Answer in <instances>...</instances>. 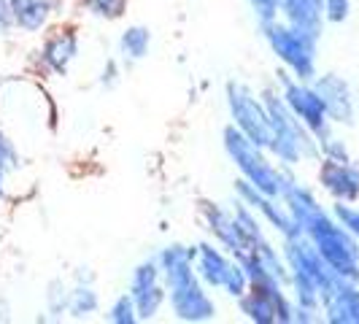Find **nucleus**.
Instances as JSON below:
<instances>
[{
	"instance_id": "nucleus-11",
	"label": "nucleus",
	"mask_w": 359,
	"mask_h": 324,
	"mask_svg": "<svg viewBox=\"0 0 359 324\" xmlns=\"http://www.w3.org/2000/svg\"><path fill=\"white\" fill-rule=\"evenodd\" d=\"M287 100H289V106L294 108V114H300V116H303L311 127L322 125V114H324L322 97H316L313 92L303 90V87L289 84V87H287Z\"/></svg>"
},
{
	"instance_id": "nucleus-10",
	"label": "nucleus",
	"mask_w": 359,
	"mask_h": 324,
	"mask_svg": "<svg viewBox=\"0 0 359 324\" xmlns=\"http://www.w3.org/2000/svg\"><path fill=\"white\" fill-rule=\"evenodd\" d=\"M238 189H241V195L249 200V203H252V205L257 208V211H259V214L268 216V219L273 222V224H276V227H281V230H284L287 235L297 233V224H294V222H292V219H289V216L284 214V211H281V208H278L273 200H270V195L259 192V189H257L254 184H249V181H241V187H238Z\"/></svg>"
},
{
	"instance_id": "nucleus-15",
	"label": "nucleus",
	"mask_w": 359,
	"mask_h": 324,
	"mask_svg": "<svg viewBox=\"0 0 359 324\" xmlns=\"http://www.w3.org/2000/svg\"><path fill=\"white\" fill-rule=\"evenodd\" d=\"M84 6L90 8L92 14H97V17L116 19L125 14L127 0H84Z\"/></svg>"
},
{
	"instance_id": "nucleus-16",
	"label": "nucleus",
	"mask_w": 359,
	"mask_h": 324,
	"mask_svg": "<svg viewBox=\"0 0 359 324\" xmlns=\"http://www.w3.org/2000/svg\"><path fill=\"white\" fill-rule=\"evenodd\" d=\"M17 168V149L14 144L0 135V198H3V184H6V173Z\"/></svg>"
},
{
	"instance_id": "nucleus-8",
	"label": "nucleus",
	"mask_w": 359,
	"mask_h": 324,
	"mask_svg": "<svg viewBox=\"0 0 359 324\" xmlns=\"http://www.w3.org/2000/svg\"><path fill=\"white\" fill-rule=\"evenodd\" d=\"M192 262H195L198 276L208 287H222V289H224V284H227V278H230V273L235 268V262H230L219 249L208 246V243L192 249Z\"/></svg>"
},
{
	"instance_id": "nucleus-14",
	"label": "nucleus",
	"mask_w": 359,
	"mask_h": 324,
	"mask_svg": "<svg viewBox=\"0 0 359 324\" xmlns=\"http://www.w3.org/2000/svg\"><path fill=\"white\" fill-rule=\"evenodd\" d=\"M97 308V297L90 287H79L76 292H71V311L76 316H87Z\"/></svg>"
},
{
	"instance_id": "nucleus-3",
	"label": "nucleus",
	"mask_w": 359,
	"mask_h": 324,
	"mask_svg": "<svg viewBox=\"0 0 359 324\" xmlns=\"http://www.w3.org/2000/svg\"><path fill=\"white\" fill-rule=\"evenodd\" d=\"M227 100H230V111L238 130L249 135L257 146H273V122H270L268 108L241 84L227 87Z\"/></svg>"
},
{
	"instance_id": "nucleus-18",
	"label": "nucleus",
	"mask_w": 359,
	"mask_h": 324,
	"mask_svg": "<svg viewBox=\"0 0 359 324\" xmlns=\"http://www.w3.org/2000/svg\"><path fill=\"white\" fill-rule=\"evenodd\" d=\"M14 19V0H0V30H6Z\"/></svg>"
},
{
	"instance_id": "nucleus-7",
	"label": "nucleus",
	"mask_w": 359,
	"mask_h": 324,
	"mask_svg": "<svg viewBox=\"0 0 359 324\" xmlns=\"http://www.w3.org/2000/svg\"><path fill=\"white\" fill-rule=\"evenodd\" d=\"M270 43H273V49L276 54L292 65L294 71L300 73V76H308L311 73V49H308L306 38L300 36L297 30H289V27H270Z\"/></svg>"
},
{
	"instance_id": "nucleus-5",
	"label": "nucleus",
	"mask_w": 359,
	"mask_h": 324,
	"mask_svg": "<svg viewBox=\"0 0 359 324\" xmlns=\"http://www.w3.org/2000/svg\"><path fill=\"white\" fill-rule=\"evenodd\" d=\"M130 297L135 300L138 316L141 319H151L160 311L165 292L160 284V268L154 262H144L133 273V284H130Z\"/></svg>"
},
{
	"instance_id": "nucleus-4",
	"label": "nucleus",
	"mask_w": 359,
	"mask_h": 324,
	"mask_svg": "<svg viewBox=\"0 0 359 324\" xmlns=\"http://www.w3.org/2000/svg\"><path fill=\"white\" fill-rule=\"evenodd\" d=\"M252 292L243 295L241 308L252 322H287L289 306L284 303V295L278 289V281H262V284H249Z\"/></svg>"
},
{
	"instance_id": "nucleus-19",
	"label": "nucleus",
	"mask_w": 359,
	"mask_h": 324,
	"mask_svg": "<svg viewBox=\"0 0 359 324\" xmlns=\"http://www.w3.org/2000/svg\"><path fill=\"white\" fill-rule=\"evenodd\" d=\"M254 3V8L259 11V17L265 19H273V14H276V0H252Z\"/></svg>"
},
{
	"instance_id": "nucleus-13",
	"label": "nucleus",
	"mask_w": 359,
	"mask_h": 324,
	"mask_svg": "<svg viewBox=\"0 0 359 324\" xmlns=\"http://www.w3.org/2000/svg\"><path fill=\"white\" fill-rule=\"evenodd\" d=\"M149 41H151V36L146 27H130L122 36V54L130 60H141L149 52Z\"/></svg>"
},
{
	"instance_id": "nucleus-20",
	"label": "nucleus",
	"mask_w": 359,
	"mask_h": 324,
	"mask_svg": "<svg viewBox=\"0 0 359 324\" xmlns=\"http://www.w3.org/2000/svg\"><path fill=\"white\" fill-rule=\"evenodd\" d=\"M341 216H343V219H346V222H348V224H351V227H354V230L359 233V214H351V211H341Z\"/></svg>"
},
{
	"instance_id": "nucleus-2",
	"label": "nucleus",
	"mask_w": 359,
	"mask_h": 324,
	"mask_svg": "<svg viewBox=\"0 0 359 324\" xmlns=\"http://www.w3.org/2000/svg\"><path fill=\"white\" fill-rule=\"evenodd\" d=\"M224 146H227V151H230V157L235 160V165L241 168V173L246 176V181L254 184L259 192H265L270 198H276L278 192H284V184H281L278 170L265 160L262 146L254 144L249 135H243L235 127H227L224 130Z\"/></svg>"
},
{
	"instance_id": "nucleus-12",
	"label": "nucleus",
	"mask_w": 359,
	"mask_h": 324,
	"mask_svg": "<svg viewBox=\"0 0 359 324\" xmlns=\"http://www.w3.org/2000/svg\"><path fill=\"white\" fill-rule=\"evenodd\" d=\"M52 14V0H14V19L25 30H41Z\"/></svg>"
},
{
	"instance_id": "nucleus-6",
	"label": "nucleus",
	"mask_w": 359,
	"mask_h": 324,
	"mask_svg": "<svg viewBox=\"0 0 359 324\" xmlns=\"http://www.w3.org/2000/svg\"><path fill=\"white\" fill-rule=\"evenodd\" d=\"M205 219H208V227H211V233L219 238V243H224L230 252L241 259V257H246V254L252 252V241L246 238L243 233V227H241V222H238V216L230 214V211H224V208H219V205H205Z\"/></svg>"
},
{
	"instance_id": "nucleus-1",
	"label": "nucleus",
	"mask_w": 359,
	"mask_h": 324,
	"mask_svg": "<svg viewBox=\"0 0 359 324\" xmlns=\"http://www.w3.org/2000/svg\"><path fill=\"white\" fill-rule=\"evenodd\" d=\"M160 262L165 281H168V292H170V306L176 311V316L184 319V322L214 319L216 306L200 287L198 270H195V262H192V252L181 249V246H170V249L162 252Z\"/></svg>"
},
{
	"instance_id": "nucleus-9",
	"label": "nucleus",
	"mask_w": 359,
	"mask_h": 324,
	"mask_svg": "<svg viewBox=\"0 0 359 324\" xmlns=\"http://www.w3.org/2000/svg\"><path fill=\"white\" fill-rule=\"evenodd\" d=\"M79 52V38L73 30H60V33H54L46 43H43V62L52 68L54 73H65L68 71V65L73 62V57Z\"/></svg>"
},
{
	"instance_id": "nucleus-17",
	"label": "nucleus",
	"mask_w": 359,
	"mask_h": 324,
	"mask_svg": "<svg viewBox=\"0 0 359 324\" xmlns=\"http://www.w3.org/2000/svg\"><path fill=\"white\" fill-rule=\"evenodd\" d=\"M138 319V308H135V300L133 297H119L114 308H111V322L116 324H133Z\"/></svg>"
}]
</instances>
